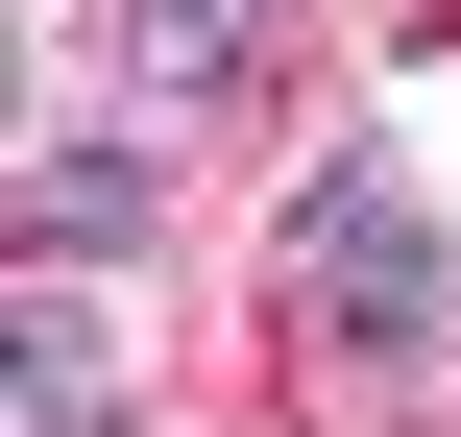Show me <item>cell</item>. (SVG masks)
<instances>
[{
	"label": "cell",
	"mask_w": 461,
	"mask_h": 437,
	"mask_svg": "<svg viewBox=\"0 0 461 437\" xmlns=\"http://www.w3.org/2000/svg\"><path fill=\"white\" fill-rule=\"evenodd\" d=\"M267 268H292V316H316V341H365V365H438V316H461V243H438V195H413L389 146H316Z\"/></svg>",
	"instance_id": "6da1fadb"
},
{
	"label": "cell",
	"mask_w": 461,
	"mask_h": 437,
	"mask_svg": "<svg viewBox=\"0 0 461 437\" xmlns=\"http://www.w3.org/2000/svg\"><path fill=\"white\" fill-rule=\"evenodd\" d=\"M0 365H24V414H0V437H122V365H97L49 292H24V341H0Z\"/></svg>",
	"instance_id": "7a4b0ae2"
},
{
	"label": "cell",
	"mask_w": 461,
	"mask_h": 437,
	"mask_svg": "<svg viewBox=\"0 0 461 437\" xmlns=\"http://www.w3.org/2000/svg\"><path fill=\"white\" fill-rule=\"evenodd\" d=\"M24 243H146V146H49L24 170Z\"/></svg>",
	"instance_id": "3957f363"
},
{
	"label": "cell",
	"mask_w": 461,
	"mask_h": 437,
	"mask_svg": "<svg viewBox=\"0 0 461 437\" xmlns=\"http://www.w3.org/2000/svg\"><path fill=\"white\" fill-rule=\"evenodd\" d=\"M146 73H170V97H219V73H243V0H146Z\"/></svg>",
	"instance_id": "277c9868"
}]
</instances>
